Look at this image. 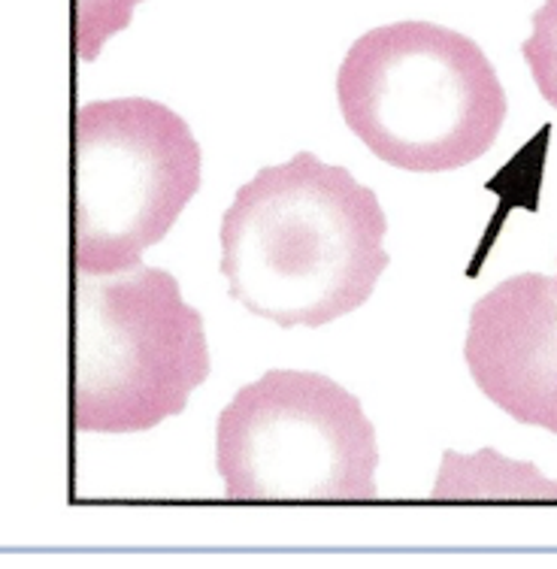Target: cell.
Segmentation results:
<instances>
[{
    "label": "cell",
    "mask_w": 557,
    "mask_h": 569,
    "mask_svg": "<svg viewBox=\"0 0 557 569\" xmlns=\"http://www.w3.org/2000/svg\"><path fill=\"white\" fill-rule=\"evenodd\" d=\"M200 188V146L149 98L82 103L70 128V263L116 276L142 267Z\"/></svg>",
    "instance_id": "cell-4"
},
{
    "label": "cell",
    "mask_w": 557,
    "mask_h": 569,
    "mask_svg": "<svg viewBox=\"0 0 557 569\" xmlns=\"http://www.w3.org/2000/svg\"><path fill=\"white\" fill-rule=\"evenodd\" d=\"M379 198L349 170L297 152L263 167L221 219L228 295L279 328H321L364 307L388 267Z\"/></svg>",
    "instance_id": "cell-1"
},
{
    "label": "cell",
    "mask_w": 557,
    "mask_h": 569,
    "mask_svg": "<svg viewBox=\"0 0 557 569\" xmlns=\"http://www.w3.org/2000/svg\"><path fill=\"white\" fill-rule=\"evenodd\" d=\"M555 279H557V273H555Z\"/></svg>",
    "instance_id": "cell-10"
},
{
    "label": "cell",
    "mask_w": 557,
    "mask_h": 569,
    "mask_svg": "<svg viewBox=\"0 0 557 569\" xmlns=\"http://www.w3.org/2000/svg\"><path fill=\"white\" fill-rule=\"evenodd\" d=\"M534 33L521 43L525 56L539 94L546 98L548 107L557 110V0H546L534 12Z\"/></svg>",
    "instance_id": "cell-9"
},
{
    "label": "cell",
    "mask_w": 557,
    "mask_h": 569,
    "mask_svg": "<svg viewBox=\"0 0 557 569\" xmlns=\"http://www.w3.org/2000/svg\"><path fill=\"white\" fill-rule=\"evenodd\" d=\"M337 100L349 131L409 173L479 161L506 121V91L479 43L427 22L358 37L339 67Z\"/></svg>",
    "instance_id": "cell-2"
},
{
    "label": "cell",
    "mask_w": 557,
    "mask_h": 569,
    "mask_svg": "<svg viewBox=\"0 0 557 569\" xmlns=\"http://www.w3.org/2000/svg\"><path fill=\"white\" fill-rule=\"evenodd\" d=\"M376 463L361 400L321 372H263L216 425V467L237 503H367Z\"/></svg>",
    "instance_id": "cell-5"
},
{
    "label": "cell",
    "mask_w": 557,
    "mask_h": 569,
    "mask_svg": "<svg viewBox=\"0 0 557 569\" xmlns=\"http://www.w3.org/2000/svg\"><path fill=\"white\" fill-rule=\"evenodd\" d=\"M137 3L142 0H70L73 56L79 61H95L103 43L131 24Z\"/></svg>",
    "instance_id": "cell-8"
},
{
    "label": "cell",
    "mask_w": 557,
    "mask_h": 569,
    "mask_svg": "<svg viewBox=\"0 0 557 569\" xmlns=\"http://www.w3.org/2000/svg\"><path fill=\"white\" fill-rule=\"evenodd\" d=\"M434 500H557V482L530 463H513L491 449L476 458L446 451Z\"/></svg>",
    "instance_id": "cell-7"
},
{
    "label": "cell",
    "mask_w": 557,
    "mask_h": 569,
    "mask_svg": "<svg viewBox=\"0 0 557 569\" xmlns=\"http://www.w3.org/2000/svg\"><path fill=\"white\" fill-rule=\"evenodd\" d=\"M464 358L494 406L557 437L555 276H513L481 295L470 309Z\"/></svg>",
    "instance_id": "cell-6"
},
{
    "label": "cell",
    "mask_w": 557,
    "mask_h": 569,
    "mask_svg": "<svg viewBox=\"0 0 557 569\" xmlns=\"http://www.w3.org/2000/svg\"><path fill=\"white\" fill-rule=\"evenodd\" d=\"M203 318L173 273L137 267L70 276V425L77 433H140L182 416L207 382Z\"/></svg>",
    "instance_id": "cell-3"
}]
</instances>
